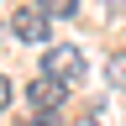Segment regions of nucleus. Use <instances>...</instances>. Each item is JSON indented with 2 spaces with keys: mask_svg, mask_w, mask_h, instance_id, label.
Here are the masks:
<instances>
[{
  "mask_svg": "<svg viewBox=\"0 0 126 126\" xmlns=\"http://www.w3.org/2000/svg\"><path fill=\"white\" fill-rule=\"evenodd\" d=\"M42 74L63 79V84H79V79H84V58H79V47H47V53H42Z\"/></svg>",
  "mask_w": 126,
  "mask_h": 126,
  "instance_id": "nucleus-1",
  "label": "nucleus"
},
{
  "mask_svg": "<svg viewBox=\"0 0 126 126\" xmlns=\"http://www.w3.org/2000/svg\"><path fill=\"white\" fill-rule=\"evenodd\" d=\"M63 89H68V84H63V79H53V74H37V79H32V84H26V100L37 105L42 116H53V110L63 105Z\"/></svg>",
  "mask_w": 126,
  "mask_h": 126,
  "instance_id": "nucleus-2",
  "label": "nucleus"
},
{
  "mask_svg": "<svg viewBox=\"0 0 126 126\" xmlns=\"http://www.w3.org/2000/svg\"><path fill=\"white\" fill-rule=\"evenodd\" d=\"M11 32L21 42H47V11L42 5H21V11L11 16Z\"/></svg>",
  "mask_w": 126,
  "mask_h": 126,
  "instance_id": "nucleus-3",
  "label": "nucleus"
},
{
  "mask_svg": "<svg viewBox=\"0 0 126 126\" xmlns=\"http://www.w3.org/2000/svg\"><path fill=\"white\" fill-rule=\"evenodd\" d=\"M42 11H47V16H58V21H68V16L79 11V0H42Z\"/></svg>",
  "mask_w": 126,
  "mask_h": 126,
  "instance_id": "nucleus-4",
  "label": "nucleus"
},
{
  "mask_svg": "<svg viewBox=\"0 0 126 126\" xmlns=\"http://www.w3.org/2000/svg\"><path fill=\"white\" fill-rule=\"evenodd\" d=\"M110 84H116V89H126V53H116V58H110Z\"/></svg>",
  "mask_w": 126,
  "mask_h": 126,
  "instance_id": "nucleus-5",
  "label": "nucleus"
},
{
  "mask_svg": "<svg viewBox=\"0 0 126 126\" xmlns=\"http://www.w3.org/2000/svg\"><path fill=\"white\" fill-rule=\"evenodd\" d=\"M79 126H105V116H100V110H84V116H79Z\"/></svg>",
  "mask_w": 126,
  "mask_h": 126,
  "instance_id": "nucleus-6",
  "label": "nucleus"
},
{
  "mask_svg": "<svg viewBox=\"0 0 126 126\" xmlns=\"http://www.w3.org/2000/svg\"><path fill=\"white\" fill-rule=\"evenodd\" d=\"M100 11H110V16H121V11H126V0H100Z\"/></svg>",
  "mask_w": 126,
  "mask_h": 126,
  "instance_id": "nucleus-7",
  "label": "nucleus"
},
{
  "mask_svg": "<svg viewBox=\"0 0 126 126\" xmlns=\"http://www.w3.org/2000/svg\"><path fill=\"white\" fill-rule=\"evenodd\" d=\"M5 100H11V79H0V110H5Z\"/></svg>",
  "mask_w": 126,
  "mask_h": 126,
  "instance_id": "nucleus-8",
  "label": "nucleus"
}]
</instances>
